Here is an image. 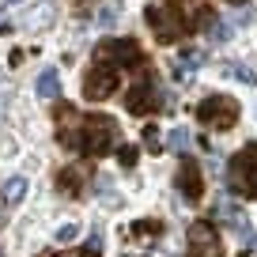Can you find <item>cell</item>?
Instances as JSON below:
<instances>
[{"label":"cell","mask_w":257,"mask_h":257,"mask_svg":"<svg viewBox=\"0 0 257 257\" xmlns=\"http://www.w3.org/2000/svg\"><path fill=\"white\" fill-rule=\"evenodd\" d=\"M0 257H4V253H0Z\"/></svg>","instance_id":"24"},{"label":"cell","mask_w":257,"mask_h":257,"mask_svg":"<svg viewBox=\"0 0 257 257\" xmlns=\"http://www.w3.org/2000/svg\"><path fill=\"white\" fill-rule=\"evenodd\" d=\"M137 155H140V152H137L133 144H121V148H117V163H121L125 170H128V167H137Z\"/></svg>","instance_id":"17"},{"label":"cell","mask_w":257,"mask_h":257,"mask_svg":"<svg viewBox=\"0 0 257 257\" xmlns=\"http://www.w3.org/2000/svg\"><path fill=\"white\" fill-rule=\"evenodd\" d=\"M80 182H87V170L83 167H72V170H61V174H57V189L68 193V197L80 193Z\"/></svg>","instance_id":"11"},{"label":"cell","mask_w":257,"mask_h":257,"mask_svg":"<svg viewBox=\"0 0 257 257\" xmlns=\"http://www.w3.org/2000/svg\"><path fill=\"white\" fill-rule=\"evenodd\" d=\"M83 249H87L91 257H98V253H102V234L95 231V234H91V238H87V246H83Z\"/></svg>","instance_id":"20"},{"label":"cell","mask_w":257,"mask_h":257,"mask_svg":"<svg viewBox=\"0 0 257 257\" xmlns=\"http://www.w3.org/2000/svg\"><path fill=\"white\" fill-rule=\"evenodd\" d=\"M201 64H204V53H201V49H185V53L178 57V76H193Z\"/></svg>","instance_id":"13"},{"label":"cell","mask_w":257,"mask_h":257,"mask_svg":"<svg viewBox=\"0 0 257 257\" xmlns=\"http://www.w3.org/2000/svg\"><path fill=\"white\" fill-rule=\"evenodd\" d=\"M208 38L216 42V46L231 42V23H227V19H208Z\"/></svg>","instance_id":"15"},{"label":"cell","mask_w":257,"mask_h":257,"mask_svg":"<svg viewBox=\"0 0 257 257\" xmlns=\"http://www.w3.org/2000/svg\"><path fill=\"white\" fill-rule=\"evenodd\" d=\"M197 121L208 125V128L227 133V128L238 125V102H234L231 95H208L201 106H197Z\"/></svg>","instance_id":"4"},{"label":"cell","mask_w":257,"mask_h":257,"mask_svg":"<svg viewBox=\"0 0 257 257\" xmlns=\"http://www.w3.org/2000/svg\"><path fill=\"white\" fill-rule=\"evenodd\" d=\"M80 128H83V117L76 106H57V144L64 152H80Z\"/></svg>","instance_id":"9"},{"label":"cell","mask_w":257,"mask_h":257,"mask_svg":"<svg viewBox=\"0 0 257 257\" xmlns=\"http://www.w3.org/2000/svg\"><path fill=\"white\" fill-rule=\"evenodd\" d=\"M231 76H234V80H242V83H253V80H257V76H253V68H242V64H234V68H231Z\"/></svg>","instance_id":"19"},{"label":"cell","mask_w":257,"mask_h":257,"mask_svg":"<svg viewBox=\"0 0 257 257\" xmlns=\"http://www.w3.org/2000/svg\"><path fill=\"white\" fill-rule=\"evenodd\" d=\"M117 144V121L106 117V113H91L83 117V128H80V152L87 155H106L110 148Z\"/></svg>","instance_id":"3"},{"label":"cell","mask_w":257,"mask_h":257,"mask_svg":"<svg viewBox=\"0 0 257 257\" xmlns=\"http://www.w3.org/2000/svg\"><path fill=\"white\" fill-rule=\"evenodd\" d=\"M0 197H4V204H19V201L27 197V178H8Z\"/></svg>","instance_id":"14"},{"label":"cell","mask_w":257,"mask_h":257,"mask_svg":"<svg viewBox=\"0 0 257 257\" xmlns=\"http://www.w3.org/2000/svg\"><path fill=\"white\" fill-rule=\"evenodd\" d=\"M189 253L193 257H223V242H219V231L216 223H208V219H197V223L189 227Z\"/></svg>","instance_id":"8"},{"label":"cell","mask_w":257,"mask_h":257,"mask_svg":"<svg viewBox=\"0 0 257 257\" xmlns=\"http://www.w3.org/2000/svg\"><path fill=\"white\" fill-rule=\"evenodd\" d=\"M144 144L152 148V152H159V133H155V128H148V133H144Z\"/></svg>","instance_id":"21"},{"label":"cell","mask_w":257,"mask_h":257,"mask_svg":"<svg viewBox=\"0 0 257 257\" xmlns=\"http://www.w3.org/2000/svg\"><path fill=\"white\" fill-rule=\"evenodd\" d=\"M95 61H106L113 68H140L144 64V49L133 38H106V42H98Z\"/></svg>","instance_id":"5"},{"label":"cell","mask_w":257,"mask_h":257,"mask_svg":"<svg viewBox=\"0 0 257 257\" xmlns=\"http://www.w3.org/2000/svg\"><path fill=\"white\" fill-rule=\"evenodd\" d=\"M76 234H80V231H76V223H64V227H57V242H61V246H64V242H72Z\"/></svg>","instance_id":"18"},{"label":"cell","mask_w":257,"mask_h":257,"mask_svg":"<svg viewBox=\"0 0 257 257\" xmlns=\"http://www.w3.org/2000/svg\"><path fill=\"white\" fill-rule=\"evenodd\" d=\"M227 4H238V0H227Z\"/></svg>","instance_id":"23"},{"label":"cell","mask_w":257,"mask_h":257,"mask_svg":"<svg viewBox=\"0 0 257 257\" xmlns=\"http://www.w3.org/2000/svg\"><path fill=\"white\" fill-rule=\"evenodd\" d=\"M167 144H170V152H189V144H193V137L185 133V128H174L167 137Z\"/></svg>","instance_id":"16"},{"label":"cell","mask_w":257,"mask_h":257,"mask_svg":"<svg viewBox=\"0 0 257 257\" xmlns=\"http://www.w3.org/2000/svg\"><path fill=\"white\" fill-rule=\"evenodd\" d=\"M110 95H117V68L106 64V61H98L95 68L83 76V98L102 102V98H110Z\"/></svg>","instance_id":"7"},{"label":"cell","mask_w":257,"mask_h":257,"mask_svg":"<svg viewBox=\"0 0 257 257\" xmlns=\"http://www.w3.org/2000/svg\"><path fill=\"white\" fill-rule=\"evenodd\" d=\"M178 189H182V197L185 201H201L204 197V182H201V167H197V163L193 159H185L182 167H178Z\"/></svg>","instance_id":"10"},{"label":"cell","mask_w":257,"mask_h":257,"mask_svg":"<svg viewBox=\"0 0 257 257\" xmlns=\"http://www.w3.org/2000/svg\"><path fill=\"white\" fill-rule=\"evenodd\" d=\"M64 257H91V253H87V249H83V253H64Z\"/></svg>","instance_id":"22"},{"label":"cell","mask_w":257,"mask_h":257,"mask_svg":"<svg viewBox=\"0 0 257 257\" xmlns=\"http://www.w3.org/2000/svg\"><path fill=\"white\" fill-rule=\"evenodd\" d=\"M38 95H42V98H57V95H61V80H57V68H46V72L38 76Z\"/></svg>","instance_id":"12"},{"label":"cell","mask_w":257,"mask_h":257,"mask_svg":"<svg viewBox=\"0 0 257 257\" xmlns=\"http://www.w3.org/2000/svg\"><path fill=\"white\" fill-rule=\"evenodd\" d=\"M163 106V95H159V83L152 80V76H140L133 87L125 91V110L137 113V117H144V113L159 110Z\"/></svg>","instance_id":"6"},{"label":"cell","mask_w":257,"mask_h":257,"mask_svg":"<svg viewBox=\"0 0 257 257\" xmlns=\"http://www.w3.org/2000/svg\"><path fill=\"white\" fill-rule=\"evenodd\" d=\"M227 182L238 197L257 201V144H242L231 155V167H227Z\"/></svg>","instance_id":"2"},{"label":"cell","mask_w":257,"mask_h":257,"mask_svg":"<svg viewBox=\"0 0 257 257\" xmlns=\"http://www.w3.org/2000/svg\"><path fill=\"white\" fill-rule=\"evenodd\" d=\"M144 19L155 31V42H159V46H174V42H182L185 34H189V23H185L178 4H148Z\"/></svg>","instance_id":"1"}]
</instances>
